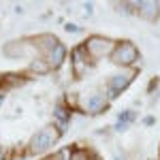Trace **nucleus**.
Segmentation results:
<instances>
[{
    "label": "nucleus",
    "mask_w": 160,
    "mask_h": 160,
    "mask_svg": "<svg viewBox=\"0 0 160 160\" xmlns=\"http://www.w3.org/2000/svg\"><path fill=\"white\" fill-rule=\"evenodd\" d=\"M107 102H109V96L105 94V90L100 88H90L86 92L79 94V100H77V109H81L88 115H98L107 109Z\"/></svg>",
    "instance_id": "1"
},
{
    "label": "nucleus",
    "mask_w": 160,
    "mask_h": 160,
    "mask_svg": "<svg viewBox=\"0 0 160 160\" xmlns=\"http://www.w3.org/2000/svg\"><path fill=\"white\" fill-rule=\"evenodd\" d=\"M60 130L51 124V126H43L41 130H37L32 139H30V143H28V152L30 154H45V152H49L56 143H58V139H60Z\"/></svg>",
    "instance_id": "2"
},
{
    "label": "nucleus",
    "mask_w": 160,
    "mask_h": 160,
    "mask_svg": "<svg viewBox=\"0 0 160 160\" xmlns=\"http://www.w3.org/2000/svg\"><path fill=\"white\" fill-rule=\"evenodd\" d=\"M2 53L7 58H11V60H26V58L37 60L38 49L32 38H17V41H9L2 47Z\"/></svg>",
    "instance_id": "3"
},
{
    "label": "nucleus",
    "mask_w": 160,
    "mask_h": 160,
    "mask_svg": "<svg viewBox=\"0 0 160 160\" xmlns=\"http://www.w3.org/2000/svg\"><path fill=\"white\" fill-rule=\"evenodd\" d=\"M83 45H86L90 58L96 62V60H100V58H105V56H111L118 43L109 37H102V34H92V37H88L86 41H83Z\"/></svg>",
    "instance_id": "4"
},
{
    "label": "nucleus",
    "mask_w": 160,
    "mask_h": 160,
    "mask_svg": "<svg viewBox=\"0 0 160 160\" xmlns=\"http://www.w3.org/2000/svg\"><path fill=\"white\" fill-rule=\"evenodd\" d=\"M139 60V49L132 41H120L111 53V62L122 66V68H132V64Z\"/></svg>",
    "instance_id": "5"
},
{
    "label": "nucleus",
    "mask_w": 160,
    "mask_h": 160,
    "mask_svg": "<svg viewBox=\"0 0 160 160\" xmlns=\"http://www.w3.org/2000/svg\"><path fill=\"white\" fill-rule=\"evenodd\" d=\"M92 62L94 60L90 58L83 43L73 47V51H71V73H73V77H77V79L86 77L90 73V68H92Z\"/></svg>",
    "instance_id": "6"
},
{
    "label": "nucleus",
    "mask_w": 160,
    "mask_h": 160,
    "mask_svg": "<svg viewBox=\"0 0 160 160\" xmlns=\"http://www.w3.org/2000/svg\"><path fill=\"white\" fill-rule=\"evenodd\" d=\"M137 77V71L135 68H122L118 73H113L107 81V96L109 98H115L118 94H122L126 88L132 83V79Z\"/></svg>",
    "instance_id": "7"
},
{
    "label": "nucleus",
    "mask_w": 160,
    "mask_h": 160,
    "mask_svg": "<svg viewBox=\"0 0 160 160\" xmlns=\"http://www.w3.org/2000/svg\"><path fill=\"white\" fill-rule=\"evenodd\" d=\"M135 11L141 19H145V22H156L160 17V2L141 0V2H135Z\"/></svg>",
    "instance_id": "8"
},
{
    "label": "nucleus",
    "mask_w": 160,
    "mask_h": 160,
    "mask_svg": "<svg viewBox=\"0 0 160 160\" xmlns=\"http://www.w3.org/2000/svg\"><path fill=\"white\" fill-rule=\"evenodd\" d=\"M43 60L49 64V68L53 71V68H60L62 64H64V60H66V47L62 45V43H58L56 47H51L45 56H41Z\"/></svg>",
    "instance_id": "9"
},
{
    "label": "nucleus",
    "mask_w": 160,
    "mask_h": 160,
    "mask_svg": "<svg viewBox=\"0 0 160 160\" xmlns=\"http://www.w3.org/2000/svg\"><path fill=\"white\" fill-rule=\"evenodd\" d=\"M68 124H71V111L66 109L64 105H58V107H53V126L64 132L66 128H68Z\"/></svg>",
    "instance_id": "10"
},
{
    "label": "nucleus",
    "mask_w": 160,
    "mask_h": 160,
    "mask_svg": "<svg viewBox=\"0 0 160 160\" xmlns=\"http://www.w3.org/2000/svg\"><path fill=\"white\" fill-rule=\"evenodd\" d=\"M132 122H135V111H132V109H126V111H122V113L118 115V122H115L113 128H115L118 132H124V130H126Z\"/></svg>",
    "instance_id": "11"
},
{
    "label": "nucleus",
    "mask_w": 160,
    "mask_h": 160,
    "mask_svg": "<svg viewBox=\"0 0 160 160\" xmlns=\"http://www.w3.org/2000/svg\"><path fill=\"white\" fill-rule=\"evenodd\" d=\"M30 71H32V73L43 75V73H49L51 68H49V64L43 60V58H37V60H32V62H30Z\"/></svg>",
    "instance_id": "12"
},
{
    "label": "nucleus",
    "mask_w": 160,
    "mask_h": 160,
    "mask_svg": "<svg viewBox=\"0 0 160 160\" xmlns=\"http://www.w3.org/2000/svg\"><path fill=\"white\" fill-rule=\"evenodd\" d=\"M66 156H71V149H64V152H58L56 156H51V158H45V160H66Z\"/></svg>",
    "instance_id": "13"
},
{
    "label": "nucleus",
    "mask_w": 160,
    "mask_h": 160,
    "mask_svg": "<svg viewBox=\"0 0 160 160\" xmlns=\"http://www.w3.org/2000/svg\"><path fill=\"white\" fill-rule=\"evenodd\" d=\"M64 30H66V32H73V34H75V32H79V26H75V24H66V26H64Z\"/></svg>",
    "instance_id": "14"
},
{
    "label": "nucleus",
    "mask_w": 160,
    "mask_h": 160,
    "mask_svg": "<svg viewBox=\"0 0 160 160\" xmlns=\"http://www.w3.org/2000/svg\"><path fill=\"white\" fill-rule=\"evenodd\" d=\"M83 9H86V15H92V13H94V4L88 2V4H83Z\"/></svg>",
    "instance_id": "15"
},
{
    "label": "nucleus",
    "mask_w": 160,
    "mask_h": 160,
    "mask_svg": "<svg viewBox=\"0 0 160 160\" xmlns=\"http://www.w3.org/2000/svg\"><path fill=\"white\" fill-rule=\"evenodd\" d=\"M143 122H145V126H152V124H154V118H152V115H148Z\"/></svg>",
    "instance_id": "16"
},
{
    "label": "nucleus",
    "mask_w": 160,
    "mask_h": 160,
    "mask_svg": "<svg viewBox=\"0 0 160 160\" xmlns=\"http://www.w3.org/2000/svg\"><path fill=\"white\" fill-rule=\"evenodd\" d=\"M2 102H4V96H2V94H0V107H2Z\"/></svg>",
    "instance_id": "17"
},
{
    "label": "nucleus",
    "mask_w": 160,
    "mask_h": 160,
    "mask_svg": "<svg viewBox=\"0 0 160 160\" xmlns=\"http://www.w3.org/2000/svg\"><path fill=\"white\" fill-rule=\"evenodd\" d=\"M92 160H100V158H96V156H92Z\"/></svg>",
    "instance_id": "18"
},
{
    "label": "nucleus",
    "mask_w": 160,
    "mask_h": 160,
    "mask_svg": "<svg viewBox=\"0 0 160 160\" xmlns=\"http://www.w3.org/2000/svg\"><path fill=\"white\" fill-rule=\"evenodd\" d=\"M115 160H122V158H120V156H115Z\"/></svg>",
    "instance_id": "19"
}]
</instances>
